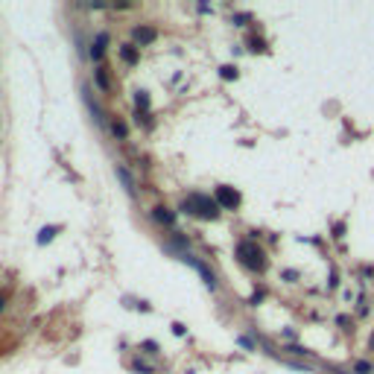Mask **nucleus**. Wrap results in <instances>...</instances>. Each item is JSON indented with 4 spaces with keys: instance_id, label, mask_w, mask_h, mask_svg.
<instances>
[{
    "instance_id": "412c9836",
    "label": "nucleus",
    "mask_w": 374,
    "mask_h": 374,
    "mask_svg": "<svg viewBox=\"0 0 374 374\" xmlns=\"http://www.w3.org/2000/svg\"><path fill=\"white\" fill-rule=\"evenodd\" d=\"M369 348H372V351H374V333H372V339H369Z\"/></svg>"
},
{
    "instance_id": "a211bd4d",
    "label": "nucleus",
    "mask_w": 374,
    "mask_h": 374,
    "mask_svg": "<svg viewBox=\"0 0 374 374\" xmlns=\"http://www.w3.org/2000/svg\"><path fill=\"white\" fill-rule=\"evenodd\" d=\"M143 351H149V354H155V351H158V345H155V342H143Z\"/></svg>"
},
{
    "instance_id": "6e6552de",
    "label": "nucleus",
    "mask_w": 374,
    "mask_h": 374,
    "mask_svg": "<svg viewBox=\"0 0 374 374\" xmlns=\"http://www.w3.org/2000/svg\"><path fill=\"white\" fill-rule=\"evenodd\" d=\"M94 79H96V85H99V91H111V79H108V73H105V67H96V73H94Z\"/></svg>"
},
{
    "instance_id": "423d86ee",
    "label": "nucleus",
    "mask_w": 374,
    "mask_h": 374,
    "mask_svg": "<svg viewBox=\"0 0 374 374\" xmlns=\"http://www.w3.org/2000/svg\"><path fill=\"white\" fill-rule=\"evenodd\" d=\"M105 47H108V35H105V32H99V35L94 38L91 53H88V56H91L94 62H102V56H105Z\"/></svg>"
},
{
    "instance_id": "4468645a",
    "label": "nucleus",
    "mask_w": 374,
    "mask_h": 374,
    "mask_svg": "<svg viewBox=\"0 0 374 374\" xmlns=\"http://www.w3.org/2000/svg\"><path fill=\"white\" fill-rule=\"evenodd\" d=\"M111 132H114L117 140H126V126L123 123H111Z\"/></svg>"
},
{
    "instance_id": "ddd939ff",
    "label": "nucleus",
    "mask_w": 374,
    "mask_h": 374,
    "mask_svg": "<svg viewBox=\"0 0 374 374\" xmlns=\"http://www.w3.org/2000/svg\"><path fill=\"white\" fill-rule=\"evenodd\" d=\"M219 73H222L225 79H237V67H234V64H225V67H219Z\"/></svg>"
},
{
    "instance_id": "f257e3e1",
    "label": "nucleus",
    "mask_w": 374,
    "mask_h": 374,
    "mask_svg": "<svg viewBox=\"0 0 374 374\" xmlns=\"http://www.w3.org/2000/svg\"><path fill=\"white\" fill-rule=\"evenodd\" d=\"M237 260L254 272V275H260V272H266V251L260 249L254 240H243L240 246H237Z\"/></svg>"
},
{
    "instance_id": "9d476101",
    "label": "nucleus",
    "mask_w": 374,
    "mask_h": 374,
    "mask_svg": "<svg viewBox=\"0 0 374 374\" xmlns=\"http://www.w3.org/2000/svg\"><path fill=\"white\" fill-rule=\"evenodd\" d=\"M117 176H120V182H123V185H126V190H129V193L135 196V193H138V190H135V179H132V176L126 173L123 167H117Z\"/></svg>"
},
{
    "instance_id": "20e7f679",
    "label": "nucleus",
    "mask_w": 374,
    "mask_h": 374,
    "mask_svg": "<svg viewBox=\"0 0 374 374\" xmlns=\"http://www.w3.org/2000/svg\"><path fill=\"white\" fill-rule=\"evenodd\" d=\"M132 41H135V47H146V44H152V41H155V30H152V27L138 24V27H132Z\"/></svg>"
},
{
    "instance_id": "dca6fc26",
    "label": "nucleus",
    "mask_w": 374,
    "mask_h": 374,
    "mask_svg": "<svg viewBox=\"0 0 374 374\" xmlns=\"http://www.w3.org/2000/svg\"><path fill=\"white\" fill-rule=\"evenodd\" d=\"M135 372H140V374H152V369H149V366H143V363H135Z\"/></svg>"
},
{
    "instance_id": "39448f33",
    "label": "nucleus",
    "mask_w": 374,
    "mask_h": 374,
    "mask_svg": "<svg viewBox=\"0 0 374 374\" xmlns=\"http://www.w3.org/2000/svg\"><path fill=\"white\" fill-rule=\"evenodd\" d=\"M185 260H187V263H193V266L199 269V275L205 278V283H208V289H217V275H214V272H211V269H208V266H205L202 260H193L190 254H185Z\"/></svg>"
},
{
    "instance_id": "f8f14e48",
    "label": "nucleus",
    "mask_w": 374,
    "mask_h": 374,
    "mask_svg": "<svg viewBox=\"0 0 374 374\" xmlns=\"http://www.w3.org/2000/svg\"><path fill=\"white\" fill-rule=\"evenodd\" d=\"M135 105H138V111H143V108L149 105V96H146V91H138V94H135Z\"/></svg>"
},
{
    "instance_id": "0eeeda50",
    "label": "nucleus",
    "mask_w": 374,
    "mask_h": 374,
    "mask_svg": "<svg viewBox=\"0 0 374 374\" xmlns=\"http://www.w3.org/2000/svg\"><path fill=\"white\" fill-rule=\"evenodd\" d=\"M149 217L155 219V222H161V225H173V222H176V211H167V208H152V211H149Z\"/></svg>"
},
{
    "instance_id": "f03ea898",
    "label": "nucleus",
    "mask_w": 374,
    "mask_h": 374,
    "mask_svg": "<svg viewBox=\"0 0 374 374\" xmlns=\"http://www.w3.org/2000/svg\"><path fill=\"white\" fill-rule=\"evenodd\" d=\"M182 211L190 214V217H199V219H217L219 205H217V199H208L202 193H190L182 202Z\"/></svg>"
},
{
    "instance_id": "6ab92c4d",
    "label": "nucleus",
    "mask_w": 374,
    "mask_h": 374,
    "mask_svg": "<svg viewBox=\"0 0 374 374\" xmlns=\"http://www.w3.org/2000/svg\"><path fill=\"white\" fill-rule=\"evenodd\" d=\"M336 325H342L345 330H351V327H348V325H351V319H345V316H342V319H336Z\"/></svg>"
},
{
    "instance_id": "2eb2a0df",
    "label": "nucleus",
    "mask_w": 374,
    "mask_h": 374,
    "mask_svg": "<svg viewBox=\"0 0 374 374\" xmlns=\"http://www.w3.org/2000/svg\"><path fill=\"white\" fill-rule=\"evenodd\" d=\"M354 374H372V363H357L354 366Z\"/></svg>"
},
{
    "instance_id": "f3484780",
    "label": "nucleus",
    "mask_w": 374,
    "mask_h": 374,
    "mask_svg": "<svg viewBox=\"0 0 374 374\" xmlns=\"http://www.w3.org/2000/svg\"><path fill=\"white\" fill-rule=\"evenodd\" d=\"M240 345H243L246 351H251V348H254V342H251V339H246V336H240Z\"/></svg>"
},
{
    "instance_id": "9b49d317",
    "label": "nucleus",
    "mask_w": 374,
    "mask_h": 374,
    "mask_svg": "<svg viewBox=\"0 0 374 374\" xmlns=\"http://www.w3.org/2000/svg\"><path fill=\"white\" fill-rule=\"evenodd\" d=\"M53 237H56V228H53V225H47V228H44V231L38 234V243H41V246H47V243H50Z\"/></svg>"
},
{
    "instance_id": "1a4fd4ad",
    "label": "nucleus",
    "mask_w": 374,
    "mask_h": 374,
    "mask_svg": "<svg viewBox=\"0 0 374 374\" xmlns=\"http://www.w3.org/2000/svg\"><path fill=\"white\" fill-rule=\"evenodd\" d=\"M120 56H123V62H129V64H138V47L135 44H123V50H120Z\"/></svg>"
},
{
    "instance_id": "7ed1b4c3",
    "label": "nucleus",
    "mask_w": 374,
    "mask_h": 374,
    "mask_svg": "<svg viewBox=\"0 0 374 374\" xmlns=\"http://www.w3.org/2000/svg\"><path fill=\"white\" fill-rule=\"evenodd\" d=\"M217 205L222 208V211H237V208L243 205V196H240L234 187L219 185V187H217Z\"/></svg>"
},
{
    "instance_id": "aec40b11",
    "label": "nucleus",
    "mask_w": 374,
    "mask_h": 374,
    "mask_svg": "<svg viewBox=\"0 0 374 374\" xmlns=\"http://www.w3.org/2000/svg\"><path fill=\"white\" fill-rule=\"evenodd\" d=\"M3 307H6V295L0 292V310H3Z\"/></svg>"
}]
</instances>
